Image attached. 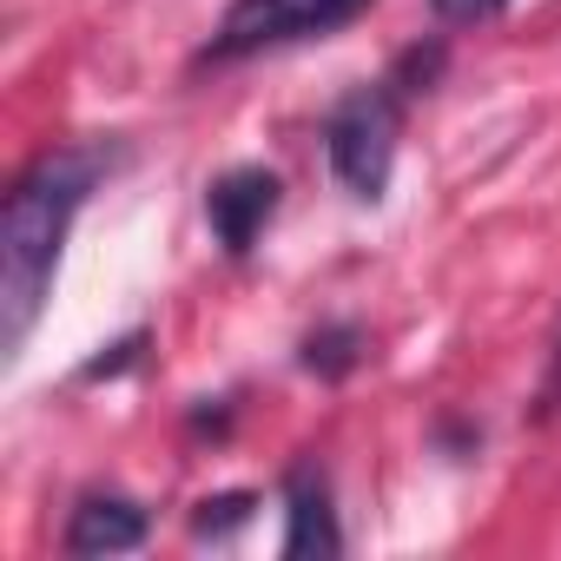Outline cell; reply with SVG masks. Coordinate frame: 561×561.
I'll return each instance as SVG.
<instances>
[{
	"instance_id": "277c9868",
	"label": "cell",
	"mask_w": 561,
	"mask_h": 561,
	"mask_svg": "<svg viewBox=\"0 0 561 561\" xmlns=\"http://www.w3.org/2000/svg\"><path fill=\"white\" fill-rule=\"evenodd\" d=\"M277 198H285L277 172H264V165H238V172H225V179L205 192V218H211V238H218L231 257H244V251L264 238V225H271Z\"/></svg>"
},
{
	"instance_id": "5b68a950",
	"label": "cell",
	"mask_w": 561,
	"mask_h": 561,
	"mask_svg": "<svg viewBox=\"0 0 561 561\" xmlns=\"http://www.w3.org/2000/svg\"><path fill=\"white\" fill-rule=\"evenodd\" d=\"M337 508H331V482L318 469H291L285 482V554H337Z\"/></svg>"
},
{
	"instance_id": "6da1fadb",
	"label": "cell",
	"mask_w": 561,
	"mask_h": 561,
	"mask_svg": "<svg viewBox=\"0 0 561 561\" xmlns=\"http://www.w3.org/2000/svg\"><path fill=\"white\" fill-rule=\"evenodd\" d=\"M106 165H113L106 146H60V152H41L8 192V218H0V337H8V357L27 344L54 291L67 231L93 198V185L106 179Z\"/></svg>"
},
{
	"instance_id": "8992f818",
	"label": "cell",
	"mask_w": 561,
	"mask_h": 561,
	"mask_svg": "<svg viewBox=\"0 0 561 561\" xmlns=\"http://www.w3.org/2000/svg\"><path fill=\"white\" fill-rule=\"evenodd\" d=\"M146 541V508L126 502V495H87L60 535L67 554H119V548H139Z\"/></svg>"
},
{
	"instance_id": "ba28073f",
	"label": "cell",
	"mask_w": 561,
	"mask_h": 561,
	"mask_svg": "<svg viewBox=\"0 0 561 561\" xmlns=\"http://www.w3.org/2000/svg\"><path fill=\"white\" fill-rule=\"evenodd\" d=\"M430 8L443 14V21H456V27H469V21H489V14H502L508 0H430Z\"/></svg>"
},
{
	"instance_id": "3957f363",
	"label": "cell",
	"mask_w": 561,
	"mask_h": 561,
	"mask_svg": "<svg viewBox=\"0 0 561 561\" xmlns=\"http://www.w3.org/2000/svg\"><path fill=\"white\" fill-rule=\"evenodd\" d=\"M357 14H370V0H231L205 60H251L271 47H298V41H324L337 27H351Z\"/></svg>"
},
{
	"instance_id": "9c48e42d",
	"label": "cell",
	"mask_w": 561,
	"mask_h": 561,
	"mask_svg": "<svg viewBox=\"0 0 561 561\" xmlns=\"http://www.w3.org/2000/svg\"><path fill=\"white\" fill-rule=\"evenodd\" d=\"M541 410H548V416L561 410V344H554V357H548V383H541Z\"/></svg>"
},
{
	"instance_id": "7a4b0ae2",
	"label": "cell",
	"mask_w": 561,
	"mask_h": 561,
	"mask_svg": "<svg viewBox=\"0 0 561 561\" xmlns=\"http://www.w3.org/2000/svg\"><path fill=\"white\" fill-rule=\"evenodd\" d=\"M397 133H403V93L383 80V87H364L351 93L331 119H324V152H331V172L344 179L351 198L377 205L390 192V165H397Z\"/></svg>"
},
{
	"instance_id": "52a82bcc",
	"label": "cell",
	"mask_w": 561,
	"mask_h": 561,
	"mask_svg": "<svg viewBox=\"0 0 561 561\" xmlns=\"http://www.w3.org/2000/svg\"><path fill=\"white\" fill-rule=\"evenodd\" d=\"M351 344H357V331H344V324H337V331H318V337L305 344V364H311V370H324V377H337V370H351V364H357V351H351Z\"/></svg>"
}]
</instances>
